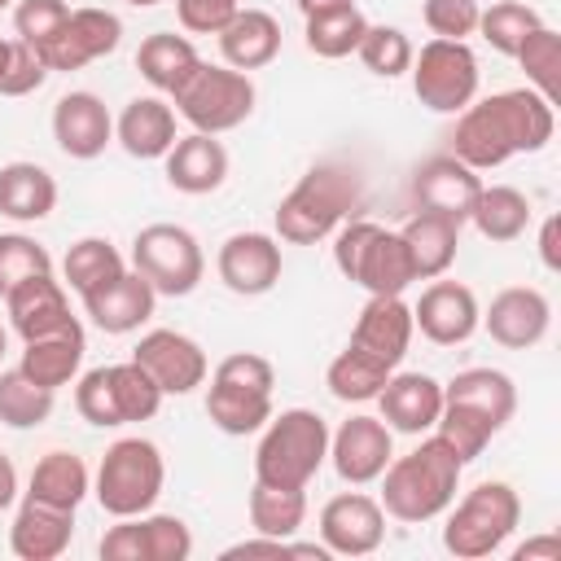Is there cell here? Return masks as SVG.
I'll use <instances>...</instances> for the list:
<instances>
[{
	"label": "cell",
	"mask_w": 561,
	"mask_h": 561,
	"mask_svg": "<svg viewBox=\"0 0 561 561\" xmlns=\"http://www.w3.org/2000/svg\"><path fill=\"white\" fill-rule=\"evenodd\" d=\"M386 539V508L364 491H342L320 508V543L333 557H368Z\"/></svg>",
	"instance_id": "cell-15"
},
{
	"label": "cell",
	"mask_w": 561,
	"mask_h": 561,
	"mask_svg": "<svg viewBox=\"0 0 561 561\" xmlns=\"http://www.w3.org/2000/svg\"><path fill=\"white\" fill-rule=\"evenodd\" d=\"M4 307H9V324H13V333H18L22 342L75 324L70 302H66V289H61V280H53V272L31 276V280H22L18 289H9V294H4Z\"/></svg>",
	"instance_id": "cell-25"
},
{
	"label": "cell",
	"mask_w": 561,
	"mask_h": 561,
	"mask_svg": "<svg viewBox=\"0 0 561 561\" xmlns=\"http://www.w3.org/2000/svg\"><path fill=\"white\" fill-rule=\"evenodd\" d=\"M486 333H491V342H500L504 351H526V346H535L543 333H548V324H552V302L539 294V289H530V285H513V289H500L495 298H491V307L482 311V320H478Z\"/></svg>",
	"instance_id": "cell-18"
},
{
	"label": "cell",
	"mask_w": 561,
	"mask_h": 561,
	"mask_svg": "<svg viewBox=\"0 0 561 561\" xmlns=\"http://www.w3.org/2000/svg\"><path fill=\"white\" fill-rule=\"evenodd\" d=\"M88 491H92V473H88L83 456H75V451H48V456H39L35 469H31V486H26L31 500H44V504L70 508V513L83 504Z\"/></svg>",
	"instance_id": "cell-35"
},
{
	"label": "cell",
	"mask_w": 561,
	"mask_h": 561,
	"mask_svg": "<svg viewBox=\"0 0 561 561\" xmlns=\"http://www.w3.org/2000/svg\"><path fill=\"white\" fill-rule=\"evenodd\" d=\"M359 61L373 70V75H381V79H399L403 70H412V39L399 31V26H373L368 22V31H364V39H359Z\"/></svg>",
	"instance_id": "cell-45"
},
{
	"label": "cell",
	"mask_w": 561,
	"mask_h": 561,
	"mask_svg": "<svg viewBox=\"0 0 561 561\" xmlns=\"http://www.w3.org/2000/svg\"><path fill=\"white\" fill-rule=\"evenodd\" d=\"M44 79H48V66L35 57V48H26L22 39H13L9 70H4V79H0V96H26V92H35Z\"/></svg>",
	"instance_id": "cell-51"
},
{
	"label": "cell",
	"mask_w": 561,
	"mask_h": 561,
	"mask_svg": "<svg viewBox=\"0 0 561 561\" xmlns=\"http://www.w3.org/2000/svg\"><path fill=\"white\" fill-rule=\"evenodd\" d=\"M302 18H320V13H337V9H351L355 0H294Z\"/></svg>",
	"instance_id": "cell-56"
},
{
	"label": "cell",
	"mask_w": 561,
	"mask_h": 561,
	"mask_svg": "<svg viewBox=\"0 0 561 561\" xmlns=\"http://www.w3.org/2000/svg\"><path fill=\"white\" fill-rule=\"evenodd\" d=\"M53 416V390L35 386L22 368H4L0 373V421L9 430H31L44 425Z\"/></svg>",
	"instance_id": "cell-39"
},
{
	"label": "cell",
	"mask_w": 561,
	"mask_h": 561,
	"mask_svg": "<svg viewBox=\"0 0 561 561\" xmlns=\"http://www.w3.org/2000/svg\"><path fill=\"white\" fill-rule=\"evenodd\" d=\"M44 272H53V254H48L35 237L0 232V298H4L9 289H18L22 280L44 276Z\"/></svg>",
	"instance_id": "cell-46"
},
{
	"label": "cell",
	"mask_w": 561,
	"mask_h": 561,
	"mask_svg": "<svg viewBox=\"0 0 561 561\" xmlns=\"http://www.w3.org/2000/svg\"><path fill=\"white\" fill-rule=\"evenodd\" d=\"M219 53L232 70H263L280 53V22L267 9H237L219 31Z\"/></svg>",
	"instance_id": "cell-29"
},
{
	"label": "cell",
	"mask_w": 561,
	"mask_h": 561,
	"mask_svg": "<svg viewBox=\"0 0 561 561\" xmlns=\"http://www.w3.org/2000/svg\"><path fill=\"white\" fill-rule=\"evenodd\" d=\"M110 386H114V403H118V421H149L162 408V386L136 364H110Z\"/></svg>",
	"instance_id": "cell-44"
},
{
	"label": "cell",
	"mask_w": 561,
	"mask_h": 561,
	"mask_svg": "<svg viewBox=\"0 0 561 561\" xmlns=\"http://www.w3.org/2000/svg\"><path fill=\"white\" fill-rule=\"evenodd\" d=\"M539 259L548 272H561V219L548 215L543 219V232H539Z\"/></svg>",
	"instance_id": "cell-53"
},
{
	"label": "cell",
	"mask_w": 561,
	"mask_h": 561,
	"mask_svg": "<svg viewBox=\"0 0 561 561\" xmlns=\"http://www.w3.org/2000/svg\"><path fill=\"white\" fill-rule=\"evenodd\" d=\"M302 517H307V495H302V486L254 482V491H250V526H254V535L294 539V535L302 530Z\"/></svg>",
	"instance_id": "cell-37"
},
{
	"label": "cell",
	"mask_w": 561,
	"mask_h": 561,
	"mask_svg": "<svg viewBox=\"0 0 561 561\" xmlns=\"http://www.w3.org/2000/svg\"><path fill=\"white\" fill-rule=\"evenodd\" d=\"M215 267H219V280L232 294L259 298L280 280V241L267 237V232H232L219 245Z\"/></svg>",
	"instance_id": "cell-21"
},
{
	"label": "cell",
	"mask_w": 561,
	"mask_h": 561,
	"mask_svg": "<svg viewBox=\"0 0 561 561\" xmlns=\"http://www.w3.org/2000/svg\"><path fill=\"white\" fill-rule=\"evenodd\" d=\"M364 31H368V18L355 4L337 9V13H320V18H307V48L316 57L337 61V57H351L359 48Z\"/></svg>",
	"instance_id": "cell-42"
},
{
	"label": "cell",
	"mask_w": 561,
	"mask_h": 561,
	"mask_svg": "<svg viewBox=\"0 0 561 561\" xmlns=\"http://www.w3.org/2000/svg\"><path fill=\"white\" fill-rule=\"evenodd\" d=\"M127 4H136V9H149V4H158V0H127Z\"/></svg>",
	"instance_id": "cell-58"
},
{
	"label": "cell",
	"mask_w": 561,
	"mask_h": 561,
	"mask_svg": "<svg viewBox=\"0 0 561 561\" xmlns=\"http://www.w3.org/2000/svg\"><path fill=\"white\" fill-rule=\"evenodd\" d=\"M412 92L434 114H460L478 96V57L465 39H430L412 53Z\"/></svg>",
	"instance_id": "cell-12"
},
{
	"label": "cell",
	"mask_w": 561,
	"mask_h": 561,
	"mask_svg": "<svg viewBox=\"0 0 561 561\" xmlns=\"http://www.w3.org/2000/svg\"><path fill=\"white\" fill-rule=\"evenodd\" d=\"M460 228L456 219L438 215V210H416L408 224H403V245L412 254V267H416V280H434L443 276L451 263H456V245H460Z\"/></svg>",
	"instance_id": "cell-31"
},
{
	"label": "cell",
	"mask_w": 561,
	"mask_h": 561,
	"mask_svg": "<svg viewBox=\"0 0 561 561\" xmlns=\"http://www.w3.org/2000/svg\"><path fill=\"white\" fill-rule=\"evenodd\" d=\"M522 522V500L508 482H478L447 517L443 548L460 561H482L508 543Z\"/></svg>",
	"instance_id": "cell-9"
},
{
	"label": "cell",
	"mask_w": 561,
	"mask_h": 561,
	"mask_svg": "<svg viewBox=\"0 0 561 561\" xmlns=\"http://www.w3.org/2000/svg\"><path fill=\"white\" fill-rule=\"evenodd\" d=\"M469 224L486 237V241H517L530 224V197L513 184H482L473 210H469Z\"/></svg>",
	"instance_id": "cell-36"
},
{
	"label": "cell",
	"mask_w": 561,
	"mask_h": 561,
	"mask_svg": "<svg viewBox=\"0 0 561 561\" xmlns=\"http://www.w3.org/2000/svg\"><path fill=\"white\" fill-rule=\"evenodd\" d=\"M202 66L197 48L188 35H175V31H153L149 39H140L136 48V70L158 88V92H175L193 70Z\"/></svg>",
	"instance_id": "cell-34"
},
{
	"label": "cell",
	"mask_w": 561,
	"mask_h": 561,
	"mask_svg": "<svg viewBox=\"0 0 561 561\" xmlns=\"http://www.w3.org/2000/svg\"><path fill=\"white\" fill-rule=\"evenodd\" d=\"M535 557L561 561V539H557V535H539V539H526V543L513 552V561H535Z\"/></svg>",
	"instance_id": "cell-54"
},
{
	"label": "cell",
	"mask_w": 561,
	"mask_h": 561,
	"mask_svg": "<svg viewBox=\"0 0 561 561\" xmlns=\"http://www.w3.org/2000/svg\"><path fill=\"white\" fill-rule=\"evenodd\" d=\"M535 26H543V18H539V9H530V4H522V0H495V4L482 9V18H478L482 39H486L495 53H504V57H513V53L522 48V39H526Z\"/></svg>",
	"instance_id": "cell-43"
},
{
	"label": "cell",
	"mask_w": 561,
	"mask_h": 561,
	"mask_svg": "<svg viewBox=\"0 0 561 561\" xmlns=\"http://www.w3.org/2000/svg\"><path fill=\"white\" fill-rule=\"evenodd\" d=\"M131 267L153 285L162 298H184L206 276V254L197 237L180 224H149L131 241Z\"/></svg>",
	"instance_id": "cell-11"
},
{
	"label": "cell",
	"mask_w": 561,
	"mask_h": 561,
	"mask_svg": "<svg viewBox=\"0 0 561 561\" xmlns=\"http://www.w3.org/2000/svg\"><path fill=\"white\" fill-rule=\"evenodd\" d=\"M83 351H88V342H83V324L75 320V324H66V329H57V333L31 337L26 351H22V364H18V368H22L35 386L57 390V386H66V381L79 373Z\"/></svg>",
	"instance_id": "cell-32"
},
{
	"label": "cell",
	"mask_w": 561,
	"mask_h": 561,
	"mask_svg": "<svg viewBox=\"0 0 561 561\" xmlns=\"http://www.w3.org/2000/svg\"><path fill=\"white\" fill-rule=\"evenodd\" d=\"M188 552H193V530L171 513L118 517V526L101 535L105 561H188Z\"/></svg>",
	"instance_id": "cell-13"
},
{
	"label": "cell",
	"mask_w": 561,
	"mask_h": 561,
	"mask_svg": "<svg viewBox=\"0 0 561 561\" xmlns=\"http://www.w3.org/2000/svg\"><path fill=\"white\" fill-rule=\"evenodd\" d=\"M237 9H241V0H175L180 26L193 35H219Z\"/></svg>",
	"instance_id": "cell-50"
},
{
	"label": "cell",
	"mask_w": 561,
	"mask_h": 561,
	"mask_svg": "<svg viewBox=\"0 0 561 561\" xmlns=\"http://www.w3.org/2000/svg\"><path fill=\"white\" fill-rule=\"evenodd\" d=\"M513 57H517V66L526 70V83H530L548 105H557V96H561V39H557V31H552V26H535V31L522 39V48H517Z\"/></svg>",
	"instance_id": "cell-40"
},
{
	"label": "cell",
	"mask_w": 561,
	"mask_h": 561,
	"mask_svg": "<svg viewBox=\"0 0 561 561\" xmlns=\"http://www.w3.org/2000/svg\"><path fill=\"white\" fill-rule=\"evenodd\" d=\"M9 53H13V39H0V79H4V70H9Z\"/></svg>",
	"instance_id": "cell-57"
},
{
	"label": "cell",
	"mask_w": 561,
	"mask_h": 561,
	"mask_svg": "<svg viewBox=\"0 0 561 561\" xmlns=\"http://www.w3.org/2000/svg\"><path fill=\"white\" fill-rule=\"evenodd\" d=\"M272 386H276V368L254 355V351H237L228 359L215 364L210 390H206V416L215 430L224 434H254L272 421Z\"/></svg>",
	"instance_id": "cell-6"
},
{
	"label": "cell",
	"mask_w": 561,
	"mask_h": 561,
	"mask_svg": "<svg viewBox=\"0 0 561 561\" xmlns=\"http://www.w3.org/2000/svg\"><path fill=\"white\" fill-rule=\"evenodd\" d=\"M329 460V425L311 408H285L267 421L254 451V482L307 486Z\"/></svg>",
	"instance_id": "cell-5"
},
{
	"label": "cell",
	"mask_w": 561,
	"mask_h": 561,
	"mask_svg": "<svg viewBox=\"0 0 561 561\" xmlns=\"http://www.w3.org/2000/svg\"><path fill=\"white\" fill-rule=\"evenodd\" d=\"M123 39V22L110 9H70L57 35L39 48V61L48 70H83L96 57H110Z\"/></svg>",
	"instance_id": "cell-14"
},
{
	"label": "cell",
	"mask_w": 561,
	"mask_h": 561,
	"mask_svg": "<svg viewBox=\"0 0 561 561\" xmlns=\"http://www.w3.org/2000/svg\"><path fill=\"white\" fill-rule=\"evenodd\" d=\"M482 193V180L473 167H465L460 158L443 153V158H430L416 167L412 175V197H416V210H438L456 224H469V210Z\"/></svg>",
	"instance_id": "cell-20"
},
{
	"label": "cell",
	"mask_w": 561,
	"mask_h": 561,
	"mask_svg": "<svg viewBox=\"0 0 561 561\" xmlns=\"http://www.w3.org/2000/svg\"><path fill=\"white\" fill-rule=\"evenodd\" d=\"M381 421L399 434H425L434 430L443 412V386L430 373H390V381L377 394Z\"/></svg>",
	"instance_id": "cell-26"
},
{
	"label": "cell",
	"mask_w": 561,
	"mask_h": 561,
	"mask_svg": "<svg viewBox=\"0 0 561 561\" xmlns=\"http://www.w3.org/2000/svg\"><path fill=\"white\" fill-rule=\"evenodd\" d=\"M70 535H75L70 508H53V504L26 495L13 526H9V548L22 561H57L70 548Z\"/></svg>",
	"instance_id": "cell-27"
},
{
	"label": "cell",
	"mask_w": 561,
	"mask_h": 561,
	"mask_svg": "<svg viewBox=\"0 0 561 561\" xmlns=\"http://www.w3.org/2000/svg\"><path fill=\"white\" fill-rule=\"evenodd\" d=\"M482 311H478V298L469 285L460 280H438L421 294V302L412 307V324L434 342V346H456V342H469L473 329H478Z\"/></svg>",
	"instance_id": "cell-23"
},
{
	"label": "cell",
	"mask_w": 561,
	"mask_h": 561,
	"mask_svg": "<svg viewBox=\"0 0 561 561\" xmlns=\"http://www.w3.org/2000/svg\"><path fill=\"white\" fill-rule=\"evenodd\" d=\"M53 140L66 158H96L114 140V118L96 92H66L53 105Z\"/></svg>",
	"instance_id": "cell-24"
},
{
	"label": "cell",
	"mask_w": 561,
	"mask_h": 561,
	"mask_svg": "<svg viewBox=\"0 0 561 561\" xmlns=\"http://www.w3.org/2000/svg\"><path fill=\"white\" fill-rule=\"evenodd\" d=\"M13 500H18V469H13V460L0 451V513H4Z\"/></svg>",
	"instance_id": "cell-55"
},
{
	"label": "cell",
	"mask_w": 561,
	"mask_h": 561,
	"mask_svg": "<svg viewBox=\"0 0 561 561\" xmlns=\"http://www.w3.org/2000/svg\"><path fill=\"white\" fill-rule=\"evenodd\" d=\"M153 307H158V294L136 267L131 272L123 267L118 276H110L83 294V311L101 333H131L153 316Z\"/></svg>",
	"instance_id": "cell-22"
},
{
	"label": "cell",
	"mask_w": 561,
	"mask_h": 561,
	"mask_svg": "<svg viewBox=\"0 0 561 561\" xmlns=\"http://www.w3.org/2000/svg\"><path fill=\"white\" fill-rule=\"evenodd\" d=\"M513 408H517V386L508 373L465 368L443 386V412L434 421V434L469 465L508 425Z\"/></svg>",
	"instance_id": "cell-2"
},
{
	"label": "cell",
	"mask_w": 561,
	"mask_h": 561,
	"mask_svg": "<svg viewBox=\"0 0 561 561\" xmlns=\"http://www.w3.org/2000/svg\"><path fill=\"white\" fill-rule=\"evenodd\" d=\"M131 359L162 386V394H188L206 381L210 364H206V351L188 337V333H175V329H149Z\"/></svg>",
	"instance_id": "cell-16"
},
{
	"label": "cell",
	"mask_w": 561,
	"mask_h": 561,
	"mask_svg": "<svg viewBox=\"0 0 561 561\" xmlns=\"http://www.w3.org/2000/svg\"><path fill=\"white\" fill-rule=\"evenodd\" d=\"M333 263L346 280L364 285L368 294H403L416 280L412 254L399 232L373 219H346L333 241Z\"/></svg>",
	"instance_id": "cell-7"
},
{
	"label": "cell",
	"mask_w": 561,
	"mask_h": 561,
	"mask_svg": "<svg viewBox=\"0 0 561 561\" xmlns=\"http://www.w3.org/2000/svg\"><path fill=\"white\" fill-rule=\"evenodd\" d=\"M162 482H167V465H162L158 443L131 434V438H118L101 456L92 495L110 517H136L158 504Z\"/></svg>",
	"instance_id": "cell-8"
},
{
	"label": "cell",
	"mask_w": 561,
	"mask_h": 561,
	"mask_svg": "<svg viewBox=\"0 0 561 561\" xmlns=\"http://www.w3.org/2000/svg\"><path fill=\"white\" fill-rule=\"evenodd\" d=\"M412 333H416L412 307H408L399 294H373V298L364 302V311H359V320H355L346 346H355V351L381 359L386 368H399V359H403L408 346H412Z\"/></svg>",
	"instance_id": "cell-19"
},
{
	"label": "cell",
	"mask_w": 561,
	"mask_h": 561,
	"mask_svg": "<svg viewBox=\"0 0 561 561\" xmlns=\"http://www.w3.org/2000/svg\"><path fill=\"white\" fill-rule=\"evenodd\" d=\"M460 469L465 460L438 434H430L421 447H412L408 456H390V465L381 469V508L399 522H430L451 508Z\"/></svg>",
	"instance_id": "cell-4"
},
{
	"label": "cell",
	"mask_w": 561,
	"mask_h": 561,
	"mask_svg": "<svg viewBox=\"0 0 561 561\" xmlns=\"http://www.w3.org/2000/svg\"><path fill=\"white\" fill-rule=\"evenodd\" d=\"M57 206V180L39 162H4L0 167V215L18 224L48 219Z\"/></svg>",
	"instance_id": "cell-33"
},
{
	"label": "cell",
	"mask_w": 561,
	"mask_h": 561,
	"mask_svg": "<svg viewBox=\"0 0 561 561\" xmlns=\"http://www.w3.org/2000/svg\"><path fill=\"white\" fill-rule=\"evenodd\" d=\"M237 557H289V539L259 535V539H241V543L224 548V561H237Z\"/></svg>",
	"instance_id": "cell-52"
},
{
	"label": "cell",
	"mask_w": 561,
	"mask_h": 561,
	"mask_svg": "<svg viewBox=\"0 0 561 561\" xmlns=\"http://www.w3.org/2000/svg\"><path fill=\"white\" fill-rule=\"evenodd\" d=\"M394 430L381 421V416H351L337 425V434H329V460L337 469L342 482L351 486H364V482H377L381 469L390 465L394 456Z\"/></svg>",
	"instance_id": "cell-17"
},
{
	"label": "cell",
	"mask_w": 561,
	"mask_h": 561,
	"mask_svg": "<svg viewBox=\"0 0 561 561\" xmlns=\"http://www.w3.org/2000/svg\"><path fill=\"white\" fill-rule=\"evenodd\" d=\"M75 408H79V416H83L88 425H101V430L123 425V421H118V403H114V386H110V364H101V368H92V373L79 377V386H75Z\"/></svg>",
	"instance_id": "cell-48"
},
{
	"label": "cell",
	"mask_w": 561,
	"mask_h": 561,
	"mask_svg": "<svg viewBox=\"0 0 561 561\" xmlns=\"http://www.w3.org/2000/svg\"><path fill=\"white\" fill-rule=\"evenodd\" d=\"M167 184L188 193V197H202V193H215L228 175V149L206 136V131H188V136H175V145L167 149Z\"/></svg>",
	"instance_id": "cell-28"
},
{
	"label": "cell",
	"mask_w": 561,
	"mask_h": 561,
	"mask_svg": "<svg viewBox=\"0 0 561 561\" xmlns=\"http://www.w3.org/2000/svg\"><path fill=\"white\" fill-rule=\"evenodd\" d=\"M4 4H13V0H0V9H4Z\"/></svg>",
	"instance_id": "cell-60"
},
{
	"label": "cell",
	"mask_w": 561,
	"mask_h": 561,
	"mask_svg": "<svg viewBox=\"0 0 561 561\" xmlns=\"http://www.w3.org/2000/svg\"><path fill=\"white\" fill-rule=\"evenodd\" d=\"M114 136L131 158H167L175 145V110L162 96H136L123 105Z\"/></svg>",
	"instance_id": "cell-30"
},
{
	"label": "cell",
	"mask_w": 561,
	"mask_h": 561,
	"mask_svg": "<svg viewBox=\"0 0 561 561\" xmlns=\"http://www.w3.org/2000/svg\"><path fill=\"white\" fill-rule=\"evenodd\" d=\"M364 206V175L351 162H316L276 206V237L289 245H316L337 232Z\"/></svg>",
	"instance_id": "cell-3"
},
{
	"label": "cell",
	"mask_w": 561,
	"mask_h": 561,
	"mask_svg": "<svg viewBox=\"0 0 561 561\" xmlns=\"http://www.w3.org/2000/svg\"><path fill=\"white\" fill-rule=\"evenodd\" d=\"M123 272V254L105 241V237H83V241H75L70 250H66V259H61V276H66V285L83 298L88 289H96L101 280H110V276H118Z\"/></svg>",
	"instance_id": "cell-41"
},
{
	"label": "cell",
	"mask_w": 561,
	"mask_h": 561,
	"mask_svg": "<svg viewBox=\"0 0 561 561\" xmlns=\"http://www.w3.org/2000/svg\"><path fill=\"white\" fill-rule=\"evenodd\" d=\"M66 0H18V9H13V31H18V39L26 44V48H35V57H39V48L57 35V26L66 22Z\"/></svg>",
	"instance_id": "cell-47"
},
{
	"label": "cell",
	"mask_w": 561,
	"mask_h": 561,
	"mask_svg": "<svg viewBox=\"0 0 561 561\" xmlns=\"http://www.w3.org/2000/svg\"><path fill=\"white\" fill-rule=\"evenodd\" d=\"M390 373H394V368H386L381 359H373V355L346 346V351L329 364L324 386H329V394L342 399V403H368V399L381 394V386L390 381Z\"/></svg>",
	"instance_id": "cell-38"
},
{
	"label": "cell",
	"mask_w": 561,
	"mask_h": 561,
	"mask_svg": "<svg viewBox=\"0 0 561 561\" xmlns=\"http://www.w3.org/2000/svg\"><path fill=\"white\" fill-rule=\"evenodd\" d=\"M557 131V110L535 88H508L469 101L451 131V158L473 171L504 167L513 153H539Z\"/></svg>",
	"instance_id": "cell-1"
},
{
	"label": "cell",
	"mask_w": 561,
	"mask_h": 561,
	"mask_svg": "<svg viewBox=\"0 0 561 561\" xmlns=\"http://www.w3.org/2000/svg\"><path fill=\"white\" fill-rule=\"evenodd\" d=\"M4 346H9V337H4V324H0V359H4Z\"/></svg>",
	"instance_id": "cell-59"
},
{
	"label": "cell",
	"mask_w": 561,
	"mask_h": 561,
	"mask_svg": "<svg viewBox=\"0 0 561 561\" xmlns=\"http://www.w3.org/2000/svg\"><path fill=\"white\" fill-rule=\"evenodd\" d=\"M171 96L180 118H188L193 131H206V136L232 131L254 114V83L245 70H232V66L202 61Z\"/></svg>",
	"instance_id": "cell-10"
},
{
	"label": "cell",
	"mask_w": 561,
	"mask_h": 561,
	"mask_svg": "<svg viewBox=\"0 0 561 561\" xmlns=\"http://www.w3.org/2000/svg\"><path fill=\"white\" fill-rule=\"evenodd\" d=\"M425 26L434 31V39H465L478 31L482 4L478 0H425L421 4Z\"/></svg>",
	"instance_id": "cell-49"
}]
</instances>
